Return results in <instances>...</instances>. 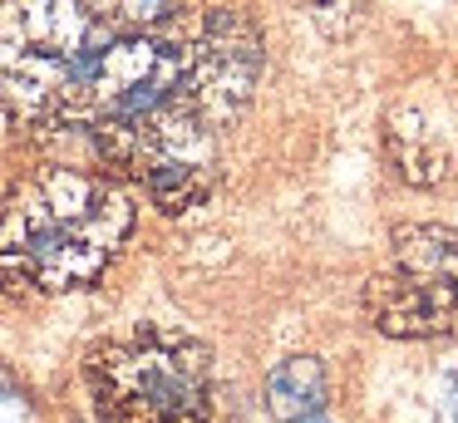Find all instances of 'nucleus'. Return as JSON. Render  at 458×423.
Masks as SVG:
<instances>
[{
	"label": "nucleus",
	"mask_w": 458,
	"mask_h": 423,
	"mask_svg": "<svg viewBox=\"0 0 458 423\" xmlns=\"http://www.w3.org/2000/svg\"><path fill=\"white\" fill-rule=\"evenodd\" d=\"M133 236V202L109 177L40 167L0 202V281L30 295L94 285Z\"/></svg>",
	"instance_id": "obj_2"
},
{
	"label": "nucleus",
	"mask_w": 458,
	"mask_h": 423,
	"mask_svg": "<svg viewBox=\"0 0 458 423\" xmlns=\"http://www.w3.org/2000/svg\"><path fill=\"white\" fill-rule=\"evenodd\" d=\"M385 153L409 187H438L448 177L444 143H438L434 128L424 123V114H414V108H394L385 118Z\"/></svg>",
	"instance_id": "obj_5"
},
{
	"label": "nucleus",
	"mask_w": 458,
	"mask_h": 423,
	"mask_svg": "<svg viewBox=\"0 0 458 423\" xmlns=\"http://www.w3.org/2000/svg\"><path fill=\"white\" fill-rule=\"evenodd\" d=\"M94 20L119 30H158L182 15V0H80Z\"/></svg>",
	"instance_id": "obj_7"
},
{
	"label": "nucleus",
	"mask_w": 458,
	"mask_h": 423,
	"mask_svg": "<svg viewBox=\"0 0 458 423\" xmlns=\"http://www.w3.org/2000/svg\"><path fill=\"white\" fill-rule=\"evenodd\" d=\"M84 384L99 423H212V350L163 325L99 344Z\"/></svg>",
	"instance_id": "obj_3"
},
{
	"label": "nucleus",
	"mask_w": 458,
	"mask_h": 423,
	"mask_svg": "<svg viewBox=\"0 0 458 423\" xmlns=\"http://www.w3.org/2000/svg\"><path fill=\"white\" fill-rule=\"evenodd\" d=\"M301 10L316 20V30L326 39L355 35V25L365 20V0H301Z\"/></svg>",
	"instance_id": "obj_8"
},
{
	"label": "nucleus",
	"mask_w": 458,
	"mask_h": 423,
	"mask_svg": "<svg viewBox=\"0 0 458 423\" xmlns=\"http://www.w3.org/2000/svg\"><path fill=\"white\" fill-rule=\"evenodd\" d=\"M434 423H458V369H454V374H444V384H438Z\"/></svg>",
	"instance_id": "obj_9"
},
{
	"label": "nucleus",
	"mask_w": 458,
	"mask_h": 423,
	"mask_svg": "<svg viewBox=\"0 0 458 423\" xmlns=\"http://www.w3.org/2000/svg\"><path fill=\"white\" fill-rule=\"evenodd\" d=\"M330 403V379L316 354H291L267 374V409L281 423H310Z\"/></svg>",
	"instance_id": "obj_6"
},
{
	"label": "nucleus",
	"mask_w": 458,
	"mask_h": 423,
	"mask_svg": "<svg viewBox=\"0 0 458 423\" xmlns=\"http://www.w3.org/2000/svg\"><path fill=\"white\" fill-rule=\"evenodd\" d=\"M365 320L389 340L458 330V232L438 222L394 226L389 266L365 281Z\"/></svg>",
	"instance_id": "obj_4"
},
{
	"label": "nucleus",
	"mask_w": 458,
	"mask_h": 423,
	"mask_svg": "<svg viewBox=\"0 0 458 423\" xmlns=\"http://www.w3.org/2000/svg\"><path fill=\"white\" fill-rule=\"evenodd\" d=\"M153 108H192L227 133L198 79V15L119 30L80 0H0V114L94 133Z\"/></svg>",
	"instance_id": "obj_1"
}]
</instances>
